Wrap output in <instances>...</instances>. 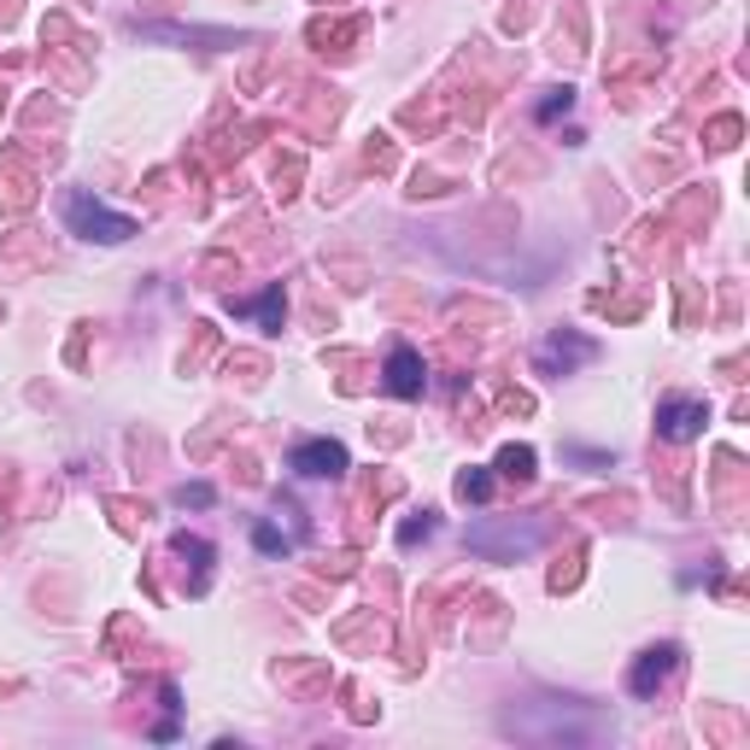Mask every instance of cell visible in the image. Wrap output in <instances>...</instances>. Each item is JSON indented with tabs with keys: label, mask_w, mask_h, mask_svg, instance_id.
Wrapping results in <instances>:
<instances>
[{
	"label": "cell",
	"mask_w": 750,
	"mask_h": 750,
	"mask_svg": "<svg viewBox=\"0 0 750 750\" xmlns=\"http://www.w3.org/2000/svg\"><path fill=\"white\" fill-rule=\"evenodd\" d=\"M182 504H212V487H182Z\"/></svg>",
	"instance_id": "11"
},
{
	"label": "cell",
	"mask_w": 750,
	"mask_h": 750,
	"mask_svg": "<svg viewBox=\"0 0 750 750\" xmlns=\"http://www.w3.org/2000/svg\"><path fill=\"white\" fill-rule=\"evenodd\" d=\"M545 721H534V715H504V732H516V739H534V745H599L610 739V727L592 704H575V697H562V704H539Z\"/></svg>",
	"instance_id": "1"
},
{
	"label": "cell",
	"mask_w": 750,
	"mask_h": 750,
	"mask_svg": "<svg viewBox=\"0 0 750 750\" xmlns=\"http://www.w3.org/2000/svg\"><path fill=\"white\" fill-rule=\"evenodd\" d=\"M235 311H241V317H259L264 329H282V294H276V287H270L264 299H252V305H235Z\"/></svg>",
	"instance_id": "7"
},
{
	"label": "cell",
	"mask_w": 750,
	"mask_h": 750,
	"mask_svg": "<svg viewBox=\"0 0 750 750\" xmlns=\"http://www.w3.org/2000/svg\"><path fill=\"white\" fill-rule=\"evenodd\" d=\"M704 422H709L704 399H662V405H657V429L669 434V440H692Z\"/></svg>",
	"instance_id": "6"
},
{
	"label": "cell",
	"mask_w": 750,
	"mask_h": 750,
	"mask_svg": "<svg viewBox=\"0 0 750 750\" xmlns=\"http://www.w3.org/2000/svg\"><path fill=\"white\" fill-rule=\"evenodd\" d=\"M65 224H71L82 241H106V247H117V241H129V235H135V217L100 206V200H89V194L65 200Z\"/></svg>",
	"instance_id": "2"
},
{
	"label": "cell",
	"mask_w": 750,
	"mask_h": 750,
	"mask_svg": "<svg viewBox=\"0 0 750 750\" xmlns=\"http://www.w3.org/2000/svg\"><path fill=\"white\" fill-rule=\"evenodd\" d=\"M674 669H680V645H657V651H645V657L634 662V674H627V692H634V697H651Z\"/></svg>",
	"instance_id": "4"
},
{
	"label": "cell",
	"mask_w": 750,
	"mask_h": 750,
	"mask_svg": "<svg viewBox=\"0 0 750 750\" xmlns=\"http://www.w3.org/2000/svg\"><path fill=\"white\" fill-rule=\"evenodd\" d=\"M422 387H429V370H422V357H417L411 346H394V352H387V394L422 399Z\"/></svg>",
	"instance_id": "5"
},
{
	"label": "cell",
	"mask_w": 750,
	"mask_h": 750,
	"mask_svg": "<svg viewBox=\"0 0 750 750\" xmlns=\"http://www.w3.org/2000/svg\"><path fill=\"white\" fill-rule=\"evenodd\" d=\"M457 492H464V499H475V504H481V499H492V475H487V469H469L464 481H457Z\"/></svg>",
	"instance_id": "9"
},
{
	"label": "cell",
	"mask_w": 750,
	"mask_h": 750,
	"mask_svg": "<svg viewBox=\"0 0 750 750\" xmlns=\"http://www.w3.org/2000/svg\"><path fill=\"white\" fill-rule=\"evenodd\" d=\"M499 475H516V481H527V475H534V446H504V452H499Z\"/></svg>",
	"instance_id": "8"
},
{
	"label": "cell",
	"mask_w": 750,
	"mask_h": 750,
	"mask_svg": "<svg viewBox=\"0 0 750 750\" xmlns=\"http://www.w3.org/2000/svg\"><path fill=\"white\" fill-rule=\"evenodd\" d=\"M259 552H287V539L276 534V527H259Z\"/></svg>",
	"instance_id": "10"
},
{
	"label": "cell",
	"mask_w": 750,
	"mask_h": 750,
	"mask_svg": "<svg viewBox=\"0 0 750 750\" xmlns=\"http://www.w3.org/2000/svg\"><path fill=\"white\" fill-rule=\"evenodd\" d=\"M287 469L305 475V481L340 475V469H346V446H340V440H299V446L287 452Z\"/></svg>",
	"instance_id": "3"
}]
</instances>
